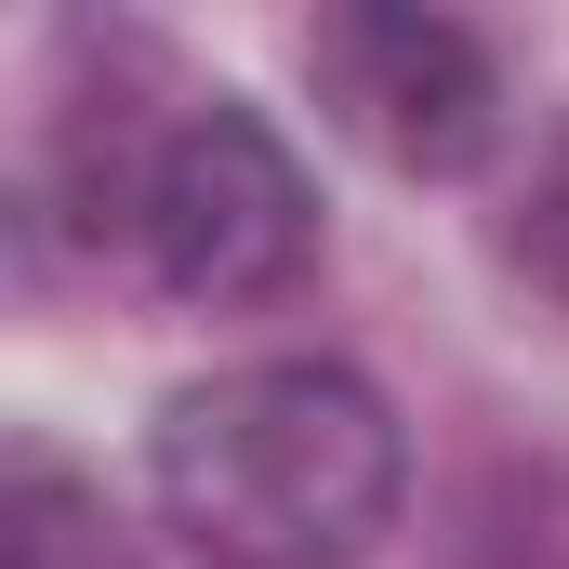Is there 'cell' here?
Returning <instances> with one entry per match:
<instances>
[{
    "mask_svg": "<svg viewBox=\"0 0 569 569\" xmlns=\"http://www.w3.org/2000/svg\"><path fill=\"white\" fill-rule=\"evenodd\" d=\"M398 411L331 358H252L186 385L146 437L159 517L212 569H345L398 517Z\"/></svg>",
    "mask_w": 569,
    "mask_h": 569,
    "instance_id": "1",
    "label": "cell"
},
{
    "mask_svg": "<svg viewBox=\"0 0 569 569\" xmlns=\"http://www.w3.org/2000/svg\"><path fill=\"white\" fill-rule=\"evenodd\" d=\"M120 239L146 252V279L186 291V305H252L305 266L318 239V199L291 172V146L252 107H186L172 133L133 159V199H120Z\"/></svg>",
    "mask_w": 569,
    "mask_h": 569,
    "instance_id": "2",
    "label": "cell"
},
{
    "mask_svg": "<svg viewBox=\"0 0 569 569\" xmlns=\"http://www.w3.org/2000/svg\"><path fill=\"white\" fill-rule=\"evenodd\" d=\"M305 67H318V107L398 172H477L490 133H503V80L450 13L345 0V13L305 27Z\"/></svg>",
    "mask_w": 569,
    "mask_h": 569,
    "instance_id": "3",
    "label": "cell"
},
{
    "mask_svg": "<svg viewBox=\"0 0 569 569\" xmlns=\"http://www.w3.org/2000/svg\"><path fill=\"white\" fill-rule=\"evenodd\" d=\"M93 557V517H80V490L53 477V463H27V569H80Z\"/></svg>",
    "mask_w": 569,
    "mask_h": 569,
    "instance_id": "4",
    "label": "cell"
},
{
    "mask_svg": "<svg viewBox=\"0 0 569 569\" xmlns=\"http://www.w3.org/2000/svg\"><path fill=\"white\" fill-rule=\"evenodd\" d=\"M517 266H530L543 291H569V159L543 172V186H530V226H517Z\"/></svg>",
    "mask_w": 569,
    "mask_h": 569,
    "instance_id": "5",
    "label": "cell"
}]
</instances>
